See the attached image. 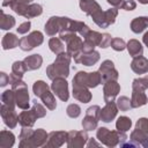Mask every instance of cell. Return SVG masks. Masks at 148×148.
I'll return each mask as SVG.
<instances>
[{
	"label": "cell",
	"instance_id": "e0dca14e",
	"mask_svg": "<svg viewBox=\"0 0 148 148\" xmlns=\"http://www.w3.org/2000/svg\"><path fill=\"white\" fill-rule=\"evenodd\" d=\"M61 28H62V16H51L45 23L44 31L47 36L53 37L56 36V34H59Z\"/></svg>",
	"mask_w": 148,
	"mask_h": 148
},
{
	"label": "cell",
	"instance_id": "8992f818",
	"mask_svg": "<svg viewBox=\"0 0 148 148\" xmlns=\"http://www.w3.org/2000/svg\"><path fill=\"white\" fill-rule=\"evenodd\" d=\"M49 138V133L43 130V128H37L34 130V133L31 134V136L29 139L25 140H21L18 142V147L20 148H38V147H43Z\"/></svg>",
	"mask_w": 148,
	"mask_h": 148
},
{
	"label": "cell",
	"instance_id": "4316f807",
	"mask_svg": "<svg viewBox=\"0 0 148 148\" xmlns=\"http://www.w3.org/2000/svg\"><path fill=\"white\" fill-rule=\"evenodd\" d=\"M43 102V104L46 106V109L49 110H54L57 108V102H56V97H54V94L53 91H51L50 89L45 90L44 92H42L39 95V97Z\"/></svg>",
	"mask_w": 148,
	"mask_h": 148
},
{
	"label": "cell",
	"instance_id": "8d00e7d4",
	"mask_svg": "<svg viewBox=\"0 0 148 148\" xmlns=\"http://www.w3.org/2000/svg\"><path fill=\"white\" fill-rule=\"evenodd\" d=\"M117 16H118V8H116V7L104 10V17H105V22H106L108 27H110L111 24H113L116 22Z\"/></svg>",
	"mask_w": 148,
	"mask_h": 148
},
{
	"label": "cell",
	"instance_id": "ee69618b",
	"mask_svg": "<svg viewBox=\"0 0 148 148\" xmlns=\"http://www.w3.org/2000/svg\"><path fill=\"white\" fill-rule=\"evenodd\" d=\"M135 128H139L148 134V118H145V117L139 118L135 123Z\"/></svg>",
	"mask_w": 148,
	"mask_h": 148
},
{
	"label": "cell",
	"instance_id": "9c48e42d",
	"mask_svg": "<svg viewBox=\"0 0 148 148\" xmlns=\"http://www.w3.org/2000/svg\"><path fill=\"white\" fill-rule=\"evenodd\" d=\"M51 90L53 94L62 102H67L69 98V90H68V82L65 77H57L52 80Z\"/></svg>",
	"mask_w": 148,
	"mask_h": 148
},
{
	"label": "cell",
	"instance_id": "52a82bcc",
	"mask_svg": "<svg viewBox=\"0 0 148 148\" xmlns=\"http://www.w3.org/2000/svg\"><path fill=\"white\" fill-rule=\"evenodd\" d=\"M72 82L81 83L88 88H96L97 86H99L102 83V76L98 71L90 72V73H87L84 71H79L74 75Z\"/></svg>",
	"mask_w": 148,
	"mask_h": 148
},
{
	"label": "cell",
	"instance_id": "f907efd6",
	"mask_svg": "<svg viewBox=\"0 0 148 148\" xmlns=\"http://www.w3.org/2000/svg\"><path fill=\"white\" fill-rule=\"evenodd\" d=\"M95 47H96V46H95L94 44H91L90 42L83 39V45H82V50H81V52H91V51L95 50Z\"/></svg>",
	"mask_w": 148,
	"mask_h": 148
},
{
	"label": "cell",
	"instance_id": "83f0119b",
	"mask_svg": "<svg viewBox=\"0 0 148 148\" xmlns=\"http://www.w3.org/2000/svg\"><path fill=\"white\" fill-rule=\"evenodd\" d=\"M15 143V135L10 131L2 130L0 132V148H10Z\"/></svg>",
	"mask_w": 148,
	"mask_h": 148
},
{
	"label": "cell",
	"instance_id": "8fae6325",
	"mask_svg": "<svg viewBox=\"0 0 148 148\" xmlns=\"http://www.w3.org/2000/svg\"><path fill=\"white\" fill-rule=\"evenodd\" d=\"M0 114L1 118L3 120V124L9 127V128H15L18 124V114L15 111V108L6 105V104H1L0 106Z\"/></svg>",
	"mask_w": 148,
	"mask_h": 148
},
{
	"label": "cell",
	"instance_id": "5b68a950",
	"mask_svg": "<svg viewBox=\"0 0 148 148\" xmlns=\"http://www.w3.org/2000/svg\"><path fill=\"white\" fill-rule=\"evenodd\" d=\"M59 37L65 43L66 52L69 56H72V58L75 54H77L79 52H81L83 40H82V38L79 34H76V32H66V34H60Z\"/></svg>",
	"mask_w": 148,
	"mask_h": 148
},
{
	"label": "cell",
	"instance_id": "9f6ffc18",
	"mask_svg": "<svg viewBox=\"0 0 148 148\" xmlns=\"http://www.w3.org/2000/svg\"><path fill=\"white\" fill-rule=\"evenodd\" d=\"M18 3H23V5H29V3H32L34 0H16Z\"/></svg>",
	"mask_w": 148,
	"mask_h": 148
},
{
	"label": "cell",
	"instance_id": "681fc988",
	"mask_svg": "<svg viewBox=\"0 0 148 148\" xmlns=\"http://www.w3.org/2000/svg\"><path fill=\"white\" fill-rule=\"evenodd\" d=\"M120 8L125 9V10H134L136 8V2L134 0H125Z\"/></svg>",
	"mask_w": 148,
	"mask_h": 148
},
{
	"label": "cell",
	"instance_id": "ab89813d",
	"mask_svg": "<svg viewBox=\"0 0 148 148\" xmlns=\"http://www.w3.org/2000/svg\"><path fill=\"white\" fill-rule=\"evenodd\" d=\"M132 88L147 90L148 89V75H145L142 77H136L132 82Z\"/></svg>",
	"mask_w": 148,
	"mask_h": 148
},
{
	"label": "cell",
	"instance_id": "f546056e",
	"mask_svg": "<svg viewBox=\"0 0 148 148\" xmlns=\"http://www.w3.org/2000/svg\"><path fill=\"white\" fill-rule=\"evenodd\" d=\"M98 121H99V119L97 117H94L91 114H87L86 113L84 118L82 119L81 125H82V128L83 130H86L87 132H89V131H94V130L97 128Z\"/></svg>",
	"mask_w": 148,
	"mask_h": 148
},
{
	"label": "cell",
	"instance_id": "f35d334b",
	"mask_svg": "<svg viewBox=\"0 0 148 148\" xmlns=\"http://www.w3.org/2000/svg\"><path fill=\"white\" fill-rule=\"evenodd\" d=\"M116 104L118 106V110H120V111H128L130 109H132L131 99L127 96H120V97H118L117 101H116Z\"/></svg>",
	"mask_w": 148,
	"mask_h": 148
},
{
	"label": "cell",
	"instance_id": "836d02e7",
	"mask_svg": "<svg viewBox=\"0 0 148 148\" xmlns=\"http://www.w3.org/2000/svg\"><path fill=\"white\" fill-rule=\"evenodd\" d=\"M1 102L6 105H9V106H13L15 108L16 106V99H15V94H14V90L10 89V90H5L2 94H1Z\"/></svg>",
	"mask_w": 148,
	"mask_h": 148
},
{
	"label": "cell",
	"instance_id": "e575fe53",
	"mask_svg": "<svg viewBox=\"0 0 148 148\" xmlns=\"http://www.w3.org/2000/svg\"><path fill=\"white\" fill-rule=\"evenodd\" d=\"M28 69H27V66H25V64H24V61L22 60V61H20V60H16V61H14L13 62V65H12V73H14L16 76H18V77H23V75H24V73L27 72Z\"/></svg>",
	"mask_w": 148,
	"mask_h": 148
},
{
	"label": "cell",
	"instance_id": "816d5d0a",
	"mask_svg": "<svg viewBox=\"0 0 148 148\" xmlns=\"http://www.w3.org/2000/svg\"><path fill=\"white\" fill-rule=\"evenodd\" d=\"M8 83H9V76L5 72H1L0 73V87H6Z\"/></svg>",
	"mask_w": 148,
	"mask_h": 148
},
{
	"label": "cell",
	"instance_id": "4fadbf2b",
	"mask_svg": "<svg viewBox=\"0 0 148 148\" xmlns=\"http://www.w3.org/2000/svg\"><path fill=\"white\" fill-rule=\"evenodd\" d=\"M68 132L65 131H52L49 133V138L46 143L44 145L45 148H59L65 142H67Z\"/></svg>",
	"mask_w": 148,
	"mask_h": 148
},
{
	"label": "cell",
	"instance_id": "ac0fdd59",
	"mask_svg": "<svg viewBox=\"0 0 148 148\" xmlns=\"http://www.w3.org/2000/svg\"><path fill=\"white\" fill-rule=\"evenodd\" d=\"M118 113V106L114 102H109L106 103L102 109H101V113H99V120L104 121V123H111Z\"/></svg>",
	"mask_w": 148,
	"mask_h": 148
},
{
	"label": "cell",
	"instance_id": "74e56055",
	"mask_svg": "<svg viewBox=\"0 0 148 148\" xmlns=\"http://www.w3.org/2000/svg\"><path fill=\"white\" fill-rule=\"evenodd\" d=\"M83 39L90 42V43L94 44L95 46H99L101 40H102V34L98 32V31H95V30H90L89 34H88Z\"/></svg>",
	"mask_w": 148,
	"mask_h": 148
},
{
	"label": "cell",
	"instance_id": "f6af8a7d",
	"mask_svg": "<svg viewBox=\"0 0 148 148\" xmlns=\"http://www.w3.org/2000/svg\"><path fill=\"white\" fill-rule=\"evenodd\" d=\"M111 40H112V36L108 32H104L102 34V40H101V44H99V47L102 49H106L111 45Z\"/></svg>",
	"mask_w": 148,
	"mask_h": 148
},
{
	"label": "cell",
	"instance_id": "bcb514c9",
	"mask_svg": "<svg viewBox=\"0 0 148 148\" xmlns=\"http://www.w3.org/2000/svg\"><path fill=\"white\" fill-rule=\"evenodd\" d=\"M32 133H34V130H31V127H22V130H21V132H20V135H18L20 141H21V140L29 139Z\"/></svg>",
	"mask_w": 148,
	"mask_h": 148
},
{
	"label": "cell",
	"instance_id": "d590c367",
	"mask_svg": "<svg viewBox=\"0 0 148 148\" xmlns=\"http://www.w3.org/2000/svg\"><path fill=\"white\" fill-rule=\"evenodd\" d=\"M47 89H50V87H49L47 83H46L45 81H43V80H37V81H35L34 84H32V91H34V94H35L36 97H39V95H40L42 92H44L45 90H47Z\"/></svg>",
	"mask_w": 148,
	"mask_h": 148
},
{
	"label": "cell",
	"instance_id": "4dcf8cb0",
	"mask_svg": "<svg viewBox=\"0 0 148 148\" xmlns=\"http://www.w3.org/2000/svg\"><path fill=\"white\" fill-rule=\"evenodd\" d=\"M42 13H43V7L39 3H30L27 6L23 16L25 18H32V17L42 15Z\"/></svg>",
	"mask_w": 148,
	"mask_h": 148
},
{
	"label": "cell",
	"instance_id": "7c38bea8",
	"mask_svg": "<svg viewBox=\"0 0 148 148\" xmlns=\"http://www.w3.org/2000/svg\"><path fill=\"white\" fill-rule=\"evenodd\" d=\"M98 72L101 73V76H102V83H105L106 81H111V80H118L119 77V73L116 69L113 61L109 59L104 60L101 64Z\"/></svg>",
	"mask_w": 148,
	"mask_h": 148
},
{
	"label": "cell",
	"instance_id": "ffe728a7",
	"mask_svg": "<svg viewBox=\"0 0 148 148\" xmlns=\"http://www.w3.org/2000/svg\"><path fill=\"white\" fill-rule=\"evenodd\" d=\"M148 103V97L142 89L132 88V96H131V105L133 109L143 106Z\"/></svg>",
	"mask_w": 148,
	"mask_h": 148
},
{
	"label": "cell",
	"instance_id": "f1b7e54d",
	"mask_svg": "<svg viewBox=\"0 0 148 148\" xmlns=\"http://www.w3.org/2000/svg\"><path fill=\"white\" fill-rule=\"evenodd\" d=\"M49 47L56 56L65 52V44L60 37H51L49 40Z\"/></svg>",
	"mask_w": 148,
	"mask_h": 148
},
{
	"label": "cell",
	"instance_id": "9a60e30c",
	"mask_svg": "<svg viewBox=\"0 0 148 148\" xmlns=\"http://www.w3.org/2000/svg\"><path fill=\"white\" fill-rule=\"evenodd\" d=\"M74 61L76 64H81L84 66H94L101 58V54L98 51H91V52H79L74 57Z\"/></svg>",
	"mask_w": 148,
	"mask_h": 148
},
{
	"label": "cell",
	"instance_id": "60d3db41",
	"mask_svg": "<svg viewBox=\"0 0 148 148\" xmlns=\"http://www.w3.org/2000/svg\"><path fill=\"white\" fill-rule=\"evenodd\" d=\"M66 113L69 118H77L80 114H81V108L79 104H75V103H72L67 106L66 109Z\"/></svg>",
	"mask_w": 148,
	"mask_h": 148
},
{
	"label": "cell",
	"instance_id": "d4e9b609",
	"mask_svg": "<svg viewBox=\"0 0 148 148\" xmlns=\"http://www.w3.org/2000/svg\"><path fill=\"white\" fill-rule=\"evenodd\" d=\"M146 28H148V16H139L131 21V30L134 34H140Z\"/></svg>",
	"mask_w": 148,
	"mask_h": 148
},
{
	"label": "cell",
	"instance_id": "484cf974",
	"mask_svg": "<svg viewBox=\"0 0 148 148\" xmlns=\"http://www.w3.org/2000/svg\"><path fill=\"white\" fill-rule=\"evenodd\" d=\"M126 49L132 58L142 56V53H143V46L138 39H130L126 44Z\"/></svg>",
	"mask_w": 148,
	"mask_h": 148
},
{
	"label": "cell",
	"instance_id": "f5cc1de1",
	"mask_svg": "<svg viewBox=\"0 0 148 148\" xmlns=\"http://www.w3.org/2000/svg\"><path fill=\"white\" fill-rule=\"evenodd\" d=\"M88 148H91V147H99L101 146V143H98L97 141H96V139H94V138H89L88 139V141H87V145H86Z\"/></svg>",
	"mask_w": 148,
	"mask_h": 148
},
{
	"label": "cell",
	"instance_id": "44dd1931",
	"mask_svg": "<svg viewBox=\"0 0 148 148\" xmlns=\"http://www.w3.org/2000/svg\"><path fill=\"white\" fill-rule=\"evenodd\" d=\"M131 69L135 74H146L148 73V59L143 56L134 57L131 61Z\"/></svg>",
	"mask_w": 148,
	"mask_h": 148
},
{
	"label": "cell",
	"instance_id": "cb8c5ba5",
	"mask_svg": "<svg viewBox=\"0 0 148 148\" xmlns=\"http://www.w3.org/2000/svg\"><path fill=\"white\" fill-rule=\"evenodd\" d=\"M25 66H27V69L28 71H36L38 69L42 64H43V58L40 54H31V56H28L23 59Z\"/></svg>",
	"mask_w": 148,
	"mask_h": 148
},
{
	"label": "cell",
	"instance_id": "d6a6232c",
	"mask_svg": "<svg viewBox=\"0 0 148 148\" xmlns=\"http://www.w3.org/2000/svg\"><path fill=\"white\" fill-rule=\"evenodd\" d=\"M132 127V120L130 117L120 116L116 121V128L121 132H127Z\"/></svg>",
	"mask_w": 148,
	"mask_h": 148
},
{
	"label": "cell",
	"instance_id": "603a6c76",
	"mask_svg": "<svg viewBox=\"0 0 148 148\" xmlns=\"http://www.w3.org/2000/svg\"><path fill=\"white\" fill-rule=\"evenodd\" d=\"M20 40H21V38H18L15 34L8 32V34H6V35L2 37V40H1L2 49H3V50H12V49H15L16 46L20 45Z\"/></svg>",
	"mask_w": 148,
	"mask_h": 148
},
{
	"label": "cell",
	"instance_id": "7bdbcfd3",
	"mask_svg": "<svg viewBox=\"0 0 148 148\" xmlns=\"http://www.w3.org/2000/svg\"><path fill=\"white\" fill-rule=\"evenodd\" d=\"M32 109L36 112L38 118H43L46 116V109L44 105H42L40 103H38L37 101H32Z\"/></svg>",
	"mask_w": 148,
	"mask_h": 148
},
{
	"label": "cell",
	"instance_id": "6f0895ef",
	"mask_svg": "<svg viewBox=\"0 0 148 148\" xmlns=\"http://www.w3.org/2000/svg\"><path fill=\"white\" fill-rule=\"evenodd\" d=\"M140 3H142V5H147L148 3V0H138Z\"/></svg>",
	"mask_w": 148,
	"mask_h": 148
},
{
	"label": "cell",
	"instance_id": "6da1fadb",
	"mask_svg": "<svg viewBox=\"0 0 148 148\" xmlns=\"http://www.w3.org/2000/svg\"><path fill=\"white\" fill-rule=\"evenodd\" d=\"M72 56L67 52H62L56 57V60L46 67V75L52 81L57 77H68L69 75V64Z\"/></svg>",
	"mask_w": 148,
	"mask_h": 148
},
{
	"label": "cell",
	"instance_id": "30bf717a",
	"mask_svg": "<svg viewBox=\"0 0 148 148\" xmlns=\"http://www.w3.org/2000/svg\"><path fill=\"white\" fill-rule=\"evenodd\" d=\"M89 136L86 130L82 131H69L67 138V147L68 148H82L87 145Z\"/></svg>",
	"mask_w": 148,
	"mask_h": 148
},
{
	"label": "cell",
	"instance_id": "5bb4252c",
	"mask_svg": "<svg viewBox=\"0 0 148 148\" xmlns=\"http://www.w3.org/2000/svg\"><path fill=\"white\" fill-rule=\"evenodd\" d=\"M103 98L105 103L109 102H114L116 97L120 92V84L117 82V80H111L106 81L103 83Z\"/></svg>",
	"mask_w": 148,
	"mask_h": 148
},
{
	"label": "cell",
	"instance_id": "c3c4849f",
	"mask_svg": "<svg viewBox=\"0 0 148 148\" xmlns=\"http://www.w3.org/2000/svg\"><path fill=\"white\" fill-rule=\"evenodd\" d=\"M87 114H91L94 117H97L99 119V113H101V108L98 105H91L86 110Z\"/></svg>",
	"mask_w": 148,
	"mask_h": 148
},
{
	"label": "cell",
	"instance_id": "1f68e13d",
	"mask_svg": "<svg viewBox=\"0 0 148 148\" xmlns=\"http://www.w3.org/2000/svg\"><path fill=\"white\" fill-rule=\"evenodd\" d=\"M16 21L15 18L9 15V14H6L2 9H1V17H0V28L2 30H9L12 29L14 25H15Z\"/></svg>",
	"mask_w": 148,
	"mask_h": 148
},
{
	"label": "cell",
	"instance_id": "2e32d148",
	"mask_svg": "<svg viewBox=\"0 0 148 148\" xmlns=\"http://www.w3.org/2000/svg\"><path fill=\"white\" fill-rule=\"evenodd\" d=\"M72 84H73L72 95L76 101H79L81 103H89L91 101L92 95L88 87H86L81 83H76V82H72Z\"/></svg>",
	"mask_w": 148,
	"mask_h": 148
},
{
	"label": "cell",
	"instance_id": "d6986e66",
	"mask_svg": "<svg viewBox=\"0 0 148 148\" xmlns=\"http://www.w3.org/2000/svg\"><path fill=\"white\" fill-rule=\"evenodd\" d=\"M37 119H38V117H37V114L32 108L23 110L18 114V124L22 127H32Z\"/></svg>",
	"mask_w": 148,
	"mask_h": 148
},
{
	"label": "cell",
	"instance_id": "db71d44e",
	"mask_svg": "<svg viewBox=\"0 0 148 148\" xmlns=\"http://www.w3.org/2000/svg\"><path fill=\"white\" fill-rule=\"evenodd\" d=\"M106 1H108V3H110L112 7L120 8V7H121V5H123V2H124L125 0H106Z\"/></svg>",
	"mask_w": 148,
	"mask_h": 148
},
{
	"label": "cell",
	"instance_id": "ba28073f",
	"mask_svg": "<svg viewBox=\"0 0 148 148\" xmlns=\"http://www.w3.org/2000/svg\"><path fill=\"white\" fill-rule=\"evenodd\" d=\"M43 42H44V35L40 31L35 30V31H31L28 36L22 37L18 46L22 51H31L36 46L42 45Z\"/></svg>",
	"mask_w": 148,
	"mask_h": 148
},
{
	"label": "cell",
	"instance_id": "11a10c76",
	"mask_svg": "<svg viewBox=\"0 0 148 148\" xmlns=\"http://www.w3.org/2000/svg\"><path fill=\"white\" fill-rule=\"evenodd\" d=\"M142 42H143V44L148 47V31H147V32H145V35L142 36Z\"/></svg>",
	"mask_w": 148,
	"mask_h": 148
},
{
	"label": "cell",
	"instance_id": "277c9868",
	"mask_svg": "<svg viewBox=\"0 0 148 148\" xmlns=\"http://www.w3.org/2000/svg\"><path fill=\"white\" fill-rule=\"evenodd\" d=\"M12 89L14 90V94H15L16 106L20 108L21 110H27V109H29V105H30V97H29V91H28V86H27V83L21 79V80L16 81L15 83L12 84Z\"/></svg>",
	"mask_w": 148,
	"mask_h": 148
},
{
	"label": "cell",
	"instance_id": "b9f144b4",
	"mask_svg": "<svg viewBox=\"0 0 148 148\" xmlns=\"http://www.w3.org/2000/svg\"><path fill=\"white\" fill-rule=\"evenodd\" d=\"M126 42L123 39V38H118V37H116V38H112V40H111V47L114 50V51H124L125 49H126Z\"/></svg>",
	"mask_w": 148,
	"mask_h": 148
},
{
	"label": "cell",
	"instance_id": "3957f363",
	"mask_svg": "<svg viewBox=\"0 0 148 148\" xmlns=\"http://www.w3.org/2000/svg\"><path fill=\"white\" fill-rule=\"evenodd\" d=\"M80 9L86 13L87 15L91 16L95 24H97L99 28H108V24L105 22L104 17V10H102L99 3L96 0H80Z\"/></svg>",
	"mask_w": 148,
	"mask_h": 148
},
{
	"label": "cell",
	"instance_id": "7402d4cb",
	"mask_svg": "<svg viewBox=\"0 0 148 148\" xmlns=\"http://www.w3.org/2000/svg\"><path fill=\"white\" fill-rule=\"evenodd\" d=\"M130 140H132L133 142H135L139 147H143V148H148V134L139 128H135L130 136Z\"/></svg>",
	"mask_w": 148,
	"mask_h": 148
},
{
	"label": "cell",
	"instance_id": "7dc6e473",
	"mask_svg": "<svg viewBox=\"0 0 148 148\" xmlns=\"http://www.w3.org/2000/svg\"><path fill=\"white\" fill-rule=\"evenodd\" d=\"M30 28H31V22H30V21H27V22L21 23V24L16 28V31H17L18 34H21V35H24V34H27V32L30 30Z\"/></svg>",
	"mask_w": 148,
	"mask_h": 148
},
{
	"label": "cell",
	"instance_id": "7a4b0ae2",
	"mask_svg": "<svg viewBox=\"0 0 148 148\" xmlns=\"http://www.w3.org/2000/svg\"><path fill=\"white\" fill-rule=\"evenodd\" d=\"M96 138L102 145L106 147H116L118 145L120 146L127 140V135L125 132L118 130L110 131L106 127H98L96 132Z\"/></svg>",
	"mask_w": 148,
	"mask_h": 148
}]
</instances>
